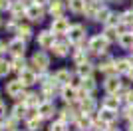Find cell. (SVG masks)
Wrapping results in <instances>:
<instances>
[{
	"label": "cell",
	"mask_w": 133,
	"mask_h": 131,
	"mask_svg": "<svg viewBox=\"0 0 133 131\" xmlns=\"http://www.w3.org/2000/svg\"><path fill=\"white\" fill-rule=\"evenodd\" d=\"M107 48H109V42L103 38V34H95L94 38L89 40V44H88V50H89V52H94V54H99V56L105 54Z\"/></svg>",
	"instance_id": "6da1fadb"
},
{
	"label": "cell",
	"mask_w": 133,
	"mask_h": 131,
	"mask_svg": "<svg viewBox=\"0 0 133 131\" xmlns=\"http://www.w3.org/2000/svg\"><path fill=\"white\" fill-rule=\"evenodd\" d=\"M103 89L107 91V95H119L121 91V80L119 76H107L103 82Z\"/></svg>",
	"instance_id": "7a4b0ae2"
},
{
	"label": "cell",
	"mask_w": 133,
	"mask_h": 131,
	"mask_svg": "<svg viewBox=\"0 0 133 131\" xmlns=\"http://www.w3.org/2000/svg\"><path fill=\"white\" fill-rule=\"evenodd\" d=\"M83 38H85V28H83L82 24L70 26V30H68V40H70V44H82Z\"/></svg>",
	"instance_id": "3957f363"
},
{
	"label": "cell",
	"mask_w": 133,
	"mask_h": 131,
	"mask_svg": "<svg viewBox=\"0 0 133 131\" xmlns=\"http://www.w3.org/2000/svg\"><path fill=\"white\" fill-rule=\"evenodd\" d=\"M32 66L38 71H46V70H48V66H50V58H48V54H44V52H36V54L32 56Z\"/></svg>",
	"instance_id": "277c9868"
},
{
	"label": "cell",
	"mask_w": 133,
	"mask_h": 131,
	"mask_svg": "<svg viewBox=\"0 0 133 131\" xmlns=\"http://www.w3.org/2000/svg\"><path fill=\"white\" fill-rule=\"evenodd\" d=\"M24 50H26V42L20 38H14L8 42V52L14 54V58H22L24 56Z\"/></svg>",
	"instance_id": "5b68a950"
},
{
	"label": "cell",
	"mask_w": 133,
	"mask_h": 131,
	"mask_svg": "<svg viewBox=\"0 0 133 131\" xmlns=\"http://www.w3.org/2000/svg\"><path fill=\"white\" fill-rule=\"evenodd\" d=\"M6 93H8L10 97H24V86H22V82H18V80L8 82V83H6Z\"/></svg>",
	"instance_id": "8992f818"
},
{
	"label": "cell",
	"mask_w": 133,
	"mask_h": 131,
	"mask_svg": "<svg viewBox=\"0 0 133 131\" xmlns=\"http://www.w3.org/2000/svg\"><path fill=\"white\" fill-rule=\"evenodd\" d=\"M68 30H70V22H68L64 16H62V18H54V22H52V30H50L54 36H56V34H58V36H60V34H68Z\"/></svg>",
	"instance_id": "52a82bcc"
},
{
	"label": "cell",
	"mask_w": 133,
	"mask_h": 131,
	"mask_svg": "<svg viewBox=\"0 0 133 131\" xmlns=\"http://www.w3.org/2000/svg\"><path fill=\"white\" fill-rule=\"evenodd\" d=\"M18 82H22V86H34V83L38 82V74L34 70H30V68H26V70L20 71V77H18Z\"/></svg>",
	"instance_id": "ba28073f"
},
{
	"label": "cell",
	"mask_w": 133,
	"mask_h": 131,
	"mask_svg": "<svg viewBox=\"0 0 133 131\" xmlns=\"http://www.w3.org/2000/svg\"><path fill=\"white\" fill-rule=\"evenodd\" d=\"M97 119H99L101 123H105V125H111V123L117 121V111H111V109L101 107L99 113H97Z\"/></svg>",
	"instance_id": "9c48e42d"
},
{
	"label": "cell",
	"mask_w": 133,
	"mask_h": 131,
	"mask_svg": "<svg viewBox=\"0 0 133 131\" xmlns=\"http://www.w3.org/2000/svg\"><path fill=\"white\" fill-rule=\"evenodd\" d=\"M56 42V36L50 32V30H44V32H40L38 34V44H40V48H52Z\"/></svg>",
	"instance_id": "30bf717a"
},
{
	"label": "cell",
	"mask_w": 133,
	"mask_h": 131,
	"mask_svg": "<svg viewBox=\"0 0 133 131\" xmlns=\"http://www.w3.org/2000/svg\"><path fill=\"white\" fill-rule=\"evenodd\" d=\"M56 113V107L52 101H42V103L38 105V117H42V119H48V117H52V115Z\"/></svg>",
	"instance_id": "8fae6325"
},
{
	"label": "cell",
	"mask_w": 133,
	"mask_h": 131,
	"mask_svg": "<svg viewBox=\"0 0 133 131\" xmlns=\"http://www.w3.org/2000/svg\"><path fill=\"white\" fill-rule=\"evenodd\" d=\"M26 16L32 22H42L44 20V8H42V6H36V4L28 6L26 8Z\"/></svg>",
	"instance_id": "7c38bea8"
},
{
	"label": "cell",
	"mask_w": 133,
	"mask_h": 131,
	"mask_svg": "<svg viewBox=\"0 0 133 131\" xmlns=\"http://www.w3.org/2000/svg\"><path fill=\"white\" fill-rule=\"evenodd\" d=\"M117 44L121 46L123 50H133V32L131 30H125V32H119V38Z\"/></svg>",
	"instance_id": "4fadbf2b"
},
{
	"label": "cell",
	"mask_w": 133,
	"mask_h": 131,
	"mask_svg": "<svg viewBox=\"0 0 133 131\" xmlns=\"http://www.w3.org/2000/svg\"><path fill=\"white\" fill-rule=\"evenodd\" d=\"M52 50H54V54H56V56L64 58V56L70 54V42H68V40H56L54 46H52Z\"/></svg>",
	"instance_id": "5bb4252c"
},
{
	"label": "cell",
	"mask_w": 133,
	"mask_h": 131,
	"mask_svg": "<svg viewBox=\"0 0 133 131\" xmlns=\"http://www.w3.org/2000/svg\"><path fill=\"white\" fill-rule=\"evenodd\" d=\"M131 70H133V66H131V62H129V58H117L115 60V74L117 76H119V74H125V76H127Z\"/></svg>",
	"instance_id": "9a60e30c"
},
{
	"label": "cell",
	"mask_w": 133,
	"mask_h": 131,
	"mask_svg": "<svg viewBox=\"0 0 133 131\" xmlns=\"http://www.w3.org/2000/svg\"><path fill=\"white\" fill-rule=\"evenodd\" d=\"M62 97L66 99V101H70V103H74V101H78L79 91L74 86H64V87H62Z\"/></svg>",
	"instance_id": "2e32d148"
},
{
	"label": "cell",
	"mask_w": 133,
	"mask_h": 131,
	"mask_svg": "<svg viewBox=\"0 0 133 131\" xmlns=\"http://www.w3.org/2000/svg\"><path fill=\"white\" fill-rule=\"evenodd\" d=\"M54 82L60 83L62 87H64V86H70V83H72V74H70L68 70H58L54 74Z\"/></svg>",
	"instance_id": "e0dca14e"
},
{
	"label": "cell",
	"mask_w": 133,
	"mask_h": 131,
	"mask_svg": "<svg viewBox=\"0 0 133 131\" xmlns=\"http://www.w3.org/2000/svg\"><path fill=\"white\" fill-rule=\"evenodd\" d=\"M119 105H121V97H119V95H107V97L103 99L101 107L111 109V111H119Z\"/></svg>",
	"instance_id": "ac0fdd59"
},
{
	"label": "cell",
	"mask_w": 133,
	"mask_h": 131,
	"mask_svg": "<svg viewBox=\"0 0 133 131\" xmlns=\"http://www.w3.org/2000/svg\"><path fill=\"white\" fill-rule=\"evenodd\" d=\"M101 10V4L97 2V0H89L88 4H85V10H83V14L88 18H94L95 20V16H97V12Z\"/></svg>",
	"instance_id": "d6986e66"
},
{
	"label": "cell",
	"mask_w": 133,
	"mask_h": 131,
	"mask_svg": "<svg viewBox=\"0 0 133 131\" xmlns=\"http://www.w3.org/2000/svg\"><path fill=\"white\" fill-rule=\"evenodd\" d=\"M79 129H94V119H91V115H78V119H76Z\"/></svg>",
	"instance_id": "ffe728a7"
},
{
	"label": "cell",
	"mask_w": 133,
	"mask_h": 131,
	"mask_svg": "<svg viewBox=\"0 0 133 131\" xmlns=\"http://www.w3.org/2000/svg\"><path fill=\"white\" fill-rule=\"evenodd\" d=\"M68 119H70V121H76V119H78V113H76V109H74V107H64L60 111V121L66 123Z\"/></svg>",
	"instance_id": "44dd1931"
},
{
	"label": "cell",
	"mask_w": 133,
	"mask_h": 131,
	"mask_svg": "<svg viewBox=\"0 0 133 131\" xmlns=\"http://www.w3.org/2000/svg\"><path fill=\"white\" fill-rule=\"evenodd\" d=\"M62 12H64V2L62 0H52L50 2V14L54 18H62Z\"/></svg>",
	"instance_id": "7402d4cb"
},
{
	"label": "cell",
	"mask_w": 133,
	"mask_h": 131,
	"mask_svg": "<svg viewBox=\"0 0 133 131\" xmlns=\"http://www.w3.org/2000/svg\"><path fill=\"white\" fill-rule=\"evenodd\" d=\"M40 103H42V101H40L38 93H24V105H26V107H38Z\"/></svg>",
	"instance_id": "603a6c76"
},
{
	"label": "cell",
	"mask_w": 133,
	"mask_h": 131,
	"mask_svg": "<svg viewBox=\"0 0 133 131\" xmlns=\"http://www.w3.org/2000/svg\"><path fill=\"white\" fill-rule=\"evenodd\" d=\"M26 8H28V6H24L22 2H10V8H8V10L12 12V16H14V18H20L22 14H26Z\"/></svg>",
	"instance_id": "cb8c5ba5"
},
{
	"label": "cell",
	"mask_w": 133,
	"mask_h": 131,
	"mask_svg": "<svg viewBox=\"0 0 133 131\" xmlns=\"http://www.w3.org/2000/svg\"><path fill=\"white\" fill-rule=\"evenodd\" d=\"M91 74H94V66L89 64H83V66H78V76L82 77V80H88V77H91Z\"/></svg>",
	"instance_id": "d4e9b609"
},
{
	"label": "cell",
	"mask_w": 133,
	"mask_h": 131,
	"mask_svg": "<svg viewBox=\"0 0 133 131\" xmlns=\"http://www.w3.org/2000/svg\"><path fill=\"white\" fill-rule=\"evenodd\" d=\"M16 34H18L20 40H28L32 36V28L28 26V24H20V26H16Z\"/></svg>",
	"instance_id": "484cf974"
},
{
	"label": "cell",
	"mask_w": 133,
	"mask_h": 131,
	"mask_svg": "<svg viewBox=\"0 0 133 131\" xmlns=\"http://www.w3.org/2000/svg\"><path fill=\"white\" fill-rule=\"evenodd\" d=\"M103 38H105L107 42H117V38H119V30H117V28H111V26H105V30H103Z\"/></svg>",
	"instance_id": "4316f807"
},
{
	"label": "cell",
	"mask_w": 133,
	"mask_h": 131,
	"mask_svg": "<svg viewBox=\"0 0 133 131\" xmlns=\"http://www.w3.org/2000/svg\"><path fill=\"white\" fill-rule=\"evenodd\" d=\"M95 89V82L94 77H88V80H82V93H85V95H89V93Z\"/></svg>",
	"instance_id": "83f0119b"
},
{
	"label": "cell",
	"mask_w": 133,
	"mask_h": 131,
	"mask_svg": "<svg viewBox=\"0 0 133 131\" xmlns=\"http://www.w3.org/2000/svg\"><path fill=\"white\" fill-rule=\"evenodd\" d=\"M85 0H70V10L72 12H76V14H79V12H83L85 10Z\"/></svg>",
	"instance_id": "f1b7e54d"
},
{
	"label": "cell",
	"mask_w": 133,
	"mask_h": 131,
	"mask_svg": "<svg viewBox=\"0 0 133 131\" xmlns=\"http://www.w3.org/2000/svg\"><path fill=\"white\" fill-rule=\"evenodd\" d=\"M40 125H42V117H38V113L26 121V127H28L30 131H38V129H40Z\"/></svg>",
	"instance_id": "f546056e"
},
{
	"label": "cell",
	"mask_w": 133,
	"mask_h": 131,
	"mask_svg": "<svg viewBox=\"0 0 133 131\" xmlns=\"http://www.w3.org/2000/svg\"><path fill=\"white\" fill-rule=\"evenodd\" d=\"M74 62H76V66H83L88 64V54H85V50L79 48L76 54H74Z\"/></svg>",
	"instance_id": "4dcf8cb0"
},
{
	"label": "cell",
	"mask_w": 133,
	"mask_h": 131,
	"mask_svg": "<svg viewBox=\"0 0 133 131\" xmlns=\"http://www.w3.org/2000/svg\"><path fill=\"white\" fill-rule=\"evenodd\" d=\"M26 105H20V103H18V105H14V109H12V117H14V119H22V117H26Z\"/></svg>",
	"instance_id": "1f68e13d"
},
{
	"label": "cell",
	"mask_w": 133,
	"mask_h": 131,
	"mask_svg": "<svg viewBox=\"0 0 133 131\" xmlns=\"http://www.w3.org/2000/svg\"><path fill=\"white\" fill-rule=\"evenodd\" d=\"M10 70H16V71L26 70V62H24V56H22V58H14V60L10 62Z\"/></svg>",
	"instance_id": "d6a6232c"
},
{
	"label": "cell",
	"mask_w": 133,
	"mask_h": 131,
	"mask_svg": "<svg viewBox=\"0 0 133 131\" xmlns=\"http://www.w3.org/2000/svg\"><path fill=\"white\" fill-rule=\"evenodd\" d=\"M119 18H121V28H123V26H131V28H133V12H131V10L119 14Z\"/></svg>",
	"instance_id": "836d02e7"
},
{
	"label": "cell",
	"mask_w": 133,
	"mask_h": 131,
	"mask_svg": "<svg viewBox=\"0 0 133 131\" xmlns=\"http://www.w3.org/2000/svg\"><path fill=\"white\" fill-rule=\"evenodd\" d=\"M109 14H111V12L107 10L105 6H101V10L97 12V16H95V20H97V22H107V18H109Z\"/></svg>",
	"instance_id": "e575fe53"
},
{
	"label": "cell",
	"mask_w": 133,
	"mask_h": 131,
	"mask_svg": "<svg viewBox=\"0 0 133 131\" xmlns=\"http://www.w3.org/2000/svg\"><path fill=\"white\" fill-rule=\"evenodd\" d=\"M8 71H10V62H6V60L0 58V77H6Z\"/></svg>",
	"instance_id": "d590c367"
},
{
	"label": "cell",
	"mask_w": 133,
	"mask_h": 131,
	"mask_svg": "<svg viewBox=\"0 0 133 131\" xmlns=\"http://www.w3.org/2000/svg\"><path fill=\"white\" fill-rule=\"evenodd\" d=\"M50 131H68V125L64 121H56V123L50 125Z\"/></svg>",
	"instance_id": "8d00e7d4"
},
{
	"label": "cell",
	"mask_w": 133,
	"mask_h": 131,
	"mask_svg": "<svg viewBox=\"0 0 133 131\" xmlns=\"http://www.w3.org/2000/svg\"><path fill=\"white\" fill-rule=\"evenodd\" d=\"M2 127H4L6 131H14V129H16V119H14V117H10V119H6L4 123H2Z\"/></svg>",
	"instance_id": "74e56055"
},
{
	"label": "cell",
	"mask_w": 133,
	"mask_h": 131,
	"mask_svg": "<svg viewBox=\"0 0 133 131\" xmlns=\"http://www.w3.org/2000/svg\"><path fill=\"white\" fill-rule=\"evenodd\" d=\"M123 117H125V119H129V123L133 121V105H127V107L123 109Z\"/></svg>",
	"instance_id": "f35d334b"
},
{
	"label": "cell",
	"mask_w": 133,
	"mask_h": 131,
	"mask_svg": "<svg viewBox=\"0 0 133 131\" xmlns=\"http://www.w3.org/2000/svg\"><path fill=\"white\" fill-rule=\"evenodd\" d=\"M125 101H127V105H133V91H129V89H125Z\"/></svg>",
	"instance_id": "ab89813d"
},
{
	"label": "cell",
	"mask_w": 133,
	"mask_h": 131,
	"mask_svg": "<svg viewBox=\"0 0 133 131\" xmlns=\"http://www.w3.org/2000/svg\"><path fill=\"white\" fill-rule=\"evenodd\" d=\"M10 8V0H0V10H6Z\"/></svg>",
	"instance_id": "60d3db41"
},
{
	"label": "cell",
	"mask_w": 133,
	"mask_h": 131,
	"mask_svg": "<svg viewBox=\"0 0 133 131\" xmlns=\"http://www.w3.org/2000/svg\"><path fill=\"white\" fill-rule=\"evenodd\" d=\"M2 115H6V103L4 101H0V117H2Z\"/></svg>",
	"instance_id": "b9f144b4"
},
{
	"label": "cell",
	"mask_w": 133,
	"mask_h": 131,
	"mask_svg": "<svg viewBox=\"0 0 133 131\" xmlns=\"http://www.w3.org/2000/svg\"><path fill=\"white\" fill-rule=\"evenodd\" d=\"M34 2H36V6H44L48 2H52V0H34Z\"/></svg>",
	"instance_id": "7bdbcfd3"
},
{
	"label": "cell",
	"mask_w": 133,
	"mask_h": 131,
	"mask_svg": "<svg viewBox=\"0 0 133 131\" xmlns=\"http://www.w3.org/2000/svg\"><path fill=\"white\" fill-rule=\"evenodd\" d=\"M6 50V46H4V42H2V40H0V54H2V52H4Z\"/></svg>",
	"instance_id": "ee69618b"
},
{
	"label": "cell",
	"mask_w": 133,
	"mask_h": 131,
	"mask_svg": "<svg viewBox=\"0 0 133 131\" xmlns=\"http://www.w3.org/2000/svg\"><path fill=\"white\" fill-rule=\"evenodd\" d=\"M107 131H119V129H113V127H107Z\"/></svg>",
	"instance_id": "f6af8a7d"
},
{
	"label": "cell",
	"mask_w": 133,
	"mask_h": 131,
	"mask_svg": "<svg viewBox=\"0 0 133 131\" xmlns=\"http://www.w3.org/2000/svg\"><path fill=\"white\" fill-rule=\"evenodd\" d=\"M129 129H131V131H133V121H131V123H129Z\"/></svg>",
	"instance_id": "bcb514c9"
},
{
	"label": "cell",
	"mask_w": 133,
	"mask_h": 131,
	"mask_svg": "<svg viewBox=\"0 0 133 131\" xmlns=\"http://www.w3.org/2000/svg\"><path fill=\"white\" fill-rule=\"evenodd\" d=\"M111 2H123V0H111Z\"/></svg>",
	"instance_id": "7dc6e473"
},
{
	"label": "cell",
	"mask_w": 133,
	"mask_h": 131,
	"mask_svg": "<svg viewBox=\"0 0 133 131\" xmlns=\"http://www.w3.org/2000/svg\"><path fill=\"white\" fill-rule=\"evenodd\" d=\"M0 26H2V18H0Z\"/></svg>",
	"instance_id": "c3c4849f"
},
{
	"label": "cell",
	"mask_w": 133,
	"mask_h": 131,
	"mask_svg": "<svg viewBox=\"0 0 133 131\" xmlns=\"http://www.w3.org/2000/svg\"><path fill=\"white\" fill-rule=\"evenodd\" d=\"M131 12H133V6H131Z\"/></svg>",
	"instance_id": "681fc988"
},
{
	"label": "cell",
	"mask_w": 133,
	"mask_h": 131,
	"mask_svg": "<svg viewBox=\"0 0 133 131\" xmlns=\"http://www.w3.org/2000/svg\"><path fill=\"white\" fill-rule=\"evenodd\" d=\"M0 129H2V125H0Z\"/></svg>",
	"instance_id": "f907efd6"
}]
</instances>
